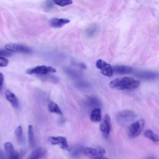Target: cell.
<instances>
[{"mask_svg": "<svg viewBox=\"0 0 159 159\" xmlns=\"http://www.w3.org/2000/svg\"><path fill=\"white\" fill-rule=\"evenodd\" d=\"M140 82L138 80L125 76L112 80L109 83V87L118 90H130L137 88Z\"/></svg>", "mask_w": 159, "mask_h": 159, "instance_id": "obj_1", "label": "cell"}, {"mask_svg": "<svg viewBox=\"0 0 159 159\" xmlns=\"http://www.w3.org/2000/svg\"><path fill=\"white\" fill-rule=\"evenodd\" d=\"M137 116L135 113L130 110H124L120 111L116 116V120L121 125H125L132 122Z\"/></svg>", "mask_w": 159, "mask_h": 159, "instance_id": "obj_2", "label": "cell"}, {"mask_svg": "<svg viewBox=\"0 0 159 159\" xmlns=\"http://www.w3.org/2000/svg\"><path fill=\"white\" fill-rule=\"evenodd\" d=\"M145 125V121L143 119L138 120L130 124L127 130V134L130 138L137 137L142 131Z\"/></svg>", "mask_w": 159, "mask_h": 159, "instance_id": "obj_3", "label": "cell"}, {"mask_svg": "<svg viewBox=\"0 0 159 159\" xmlns=\"http://www.w3.org/2000/svg\"><path fill=\"white\" fill-rule=\"evenodd\" d=\"M55 72H56L55 68L45 65H40L30 68L25 71V73L28 75H47Z\"/></svg>", "mask_w": 159, "mask_h": 159, "instance_id": "obj_4", "label": "cell"}, {"mask_svg": "<svg viewBox=\"0 0 159 159\" xmlns=\"http://www.w3.org/2000/svg\"><path fill=\"white\" fill-rule=\"evenodd\" d=\"M84 154L91 159H108L104 156L105 153L102 148H93L86 147L83 150Z\"/></svg>", "mask_w": 159, "mask_h": 159, "instance_id": "obj_5", "label": "cell"}, {"mask_svg": "<svg viewBox=\"0 0 159 159\" xmlns=\"http://www.w3.org/2000/svg\"><path fill=\"white\" fill-rule=\"evenodd\" d=\"M5 49L11 52H19L22 53H30L32 52L31 48L29 47L20 44L9 43L5 45Z\"/></svg>", "mask_w": 159, "mask_h": 159, "instance_id": "obj_6", "label": "cell"}, {"mask_svg": "<svg viewBox=\"0 0 159 159\" xmlns=\"http://www.w3.org/2000/svg\"><path fill=\"white\" fill-rule=\"evenodd\" d=\"M96 66L97 68L101 70V73L106 76L111 77L113 75V68L112 66L106 62L105 61L99 59L96 61Z\"/></svg>", "mask_w": 159, "mask_h": 159, "instance_id": "obj_7", "label": "cell"}, {"mask_svg": "<svg viewBox=\"0 0 159 159\" xmlns=\"http://www.w3.org/2000/svg\"><path fill=\"white\" fill-rule=\"evenodd\" d=\"M111 118L108 115H106L100 125V130L104 137L107 138L109 137L111 131Z\"/></svg>", "mask_w": 159, "mask_h": 159, "instance_id": "obj_8", "label": "cell"}, {"mask_svg": "<svg viewBox=\"0 0 159 159\" xmlns=\"http://www.w3.org/2000/svg\"><path fill=\"white\" fill-rule=\"evenodd\" d=\"M49 142L52 145H59L61 148L65 150H69L68 145L66 141V138L62 136H57V137H50Z\"/></svg>", "mask_w": 159, "mask_h": 159, "instance_id": "obj_9", "label": "cell"}, {"mask_svg": "<svg viewBox=\"0 0 159 159\" xmlns=\"http://www.w3.org/2000/svg\"><path fill=\"white\" fill-rule=\"evenodd\" d=\"M69 22L70 20L65 18H52L48 21L50 26L54 28H61Z\"/></svg>", "mask_w": 159, "mask_h": 159, "instance_id": "obj_10", "label": "cell"}, {"mask_svg": "<svg viewBox=\"0 0 159 159\" xmlns=\"http://www.w3.org/2000/svg\"><path fill=\"white\" fill-rule=\"evenodd\" d=\"M113 68V73L118 75H124L130 73L132 71V68L127 65H115Z\"/></svg>", "mask_w": 159, "mask_h": 159, "instance_id": "obj_11", "label": "cell"}, {"mask_svg": "<svg viewBox=\"0 0 159 159\" xmlns=\"http://www.w3.org/2000/svg\"><path fill=\"white\" fill-rule=\"evenodd\" d=\"M135 76L143 80H152L157 76V74L153 71H139L135 73Z\"/></svg>", "mask_w": 159, "mask_h": 159, "instance_id": "obj_12", "label": "cell"}, {"mask_svg": "<svg viewBox=\"0 0 159 159\" xmlns=\"http://www.w3.org/2000/svg\"><path fill=\"white\" fill-rule=\"evenodd\" d=\"M5 96H6V100H7L13 107L16 108L18 107L19 106L18 99L16 96V95L12 92H11L9 90H7L5 92Z\"/></svg>", "mask_w": 159, "mask_h": 159, "instance_id": "obj_13", "label": "cell"}, {"mask_svg": "<svg viewBox=\"0 0 159 159\" xmlns=\"http://www.w3.org/2000/svg\"><path fill=\"white\" fill-rule=\"evenodd\" d=\"M85 103L88 106L94 108L98 107L101 105L99 99L97 97L93 96L88 97L85 100Z\"/></svg>", "mask_w": 159, "mask_h": 159, "instance_id": "obj_14", "label": "cell"}, {"mask_svg": "<svg viewBox=\"0 0 159 159\" xmlns=\"http://www.w3.org/2000/svg\"><path fill=\"white\" fill-rule=\"evenodd\" d=\"M45 153V150L42 147L35 148L29 155L28 159H40Z\"/></svg>", "mask_w": 159, "mask_h": 159, "instance_id": "obj_15", "label": "cell"}, {"mask_svg": "<svg viewBox=\"0 0 159 159\" xmlns=\"http://www.w3.org/2000/svg\"><path fill=\"white\" fill-rule=\"evenodd\" d=\"M101 111L99 107L94 108L90 115V120L94 122H99L101 120Z\"/></svg>", "mask_w": 159, "mask_h": 159, "instance_id": "obj_16", "label": "cell"}, {"mask_svg": "<svg viewBox=\"0 0 159 159\" xmlns=\"http://www.w3.org/2000/svg\"><path fill=\"white\" fill-rule=\"evenodd\" d=\"M28 142L31 147H34L35 145V138L34 129L32 125H29L28 127Z\"/></svg>", "mask_w": 159, "mask_h": 159, "instance_id": "obj_17", "label": "cell"}, {"mask_svg": "<svg viewBox=\"0 0 159 159\" xmlns=\"http://www.w3.org/2000/svg\"><path fill=\"white\" fill-rule=\"evenodd\" d=\"M48 110L50 111V112H53V113H56L58 114H60V115L62 114V112H61V109H60L59 106L54 102L50 101L48 103Z\"/></svg>", "mask_w": 159, "mask_h": 159, "instance_id": "obj_18", "label": "cell"}, {"mask_svg": "<svg viewBox=\"0 0 159 159\" xmlns=\"http://www.w3.org/2000/svg\"><path fill=\"white\" fill-rule=\"evenodd\" d=\"M144 135L150 139L153 142H157L158 141V135L155 134L152 130H147L145 131L144 132Z\"/></svg>", "mask_w": 159, "mask_h": 159, "instance_id": "obj_19", "label": "cell"}, {"mask_svg": "<svg viewBox=\"0 0 159 159\" xmlns=\"http://www.w3.org/2000/svg\"><path fill=\"white\" fill-rule=\"evenodd\" d=\"M52 1L55 4L61 7L66 6L73 3L72 0H52Z\"/></svg>", "mask_w": 159, "mask_h": 159, "instance_id": "obj_20", "label": "cell"}, {"mask_svg": "<svg viewBox=\"0 0 159 159\" xmlns=\"http://www.w3.org/2000/svg\"><path fill=\"white\" fill-rule=\"evenodd\" d=\"M15 135L19 142H22V127L19 125L15 130Z\"/></svg>", "mask_w": 159, "mask_h": 159, "instance_id": "obj_21", "label": "cell"}, {"mask_svg": "<svg viewBox=\"0 0 159 159\" xmlns=\"http://www.w3.org/2000/svg\"><path fill=\"white\" fill-rule=\"evenodd\" d=\"M4 149L7 154L12 153L13 152H14V147L12 144L9 142H7L4 143Z\"/></svg>", "mask_w": 159, "mask_h": 159, "instance_id": "obj_22", "label": "cell"}, {"mask_svg": "<svg viewBox=\"0 0 159 159\" xmlns=\"http://www.w3.org/2000/svg\"><path fill=\"white\" fill-rule=\"evenodd\" d=\"M98 30V27L96 26H91L88 29L86 30V34L87 35L91 37L94 35V34L96 33Z\"/></svg>", "mask_w": 159, "mask_h": 159, "instance_id": "obj_23", "label": "cell"}, {"mask_svg": "<svg viewBox=\"0 0 159 159\" xmlns=\"http://www.w3.org/2000/svg\"><path fill=\"white\" fill-rule=\"evenodd\" d=\"M7 159H20L19 153L14 150L12 153L8 154V158Z\"/></svg>", "mask_w": 159, "mask_h": 159, "instance_id": "obj_24", "label": "cell"}, {"mask_svg": "<svg viewBox=\"0 0 159 159\" xmlns=\"http://www.w3.org/2000/svg\"><path fill=\"white\" fill-rule=\"evenodd\" d=\"M8 63L9 61L6 58L0 56V67L6 66L8 65Z\"/></svg>", "mask_w": 159, "mask_h": 159, "instance_id": "obj_25", "label": "cell"}, {"mask_svg": "<svg viewBox=\"0 0 159 159\" xmlns=\"http://www.w3.org/2000/svg\"><path fill=\"white\" fill-rule=\"evenodd\" d=\"M89 83L86 81H79L77 82L76 86L78 87H81V88H86L88 86H89Z\"/></svg>", "mask_w": 159, "mask_h": 159, "instance_id": "obj_26", "label": "cell"}, {"mask_svg": "<svg viewBox=\"0 0 159 159\" xmlns=\"http://www.w3.org/2000/svg\"><path fill=\"white\" fill-rule=\"evenodd\" d=\"M66 73L69 75V76H71L72 78H76L77 76H78V74L76 72V71H74L70 69H68L66 70Z\"/></svg>", "mask_w": 159, "mask_h": 159, "instance_id": "obj_27", "label": "cell"}, {"mask_svg": "<svg viewBox=\"0 0 159 159\" xmlns=\"http://www.w3.org/2000/svg\"><path fill=\"white\" fill-rule=\"evenodd\" d=\"M11 55V52H9L7 50H0V56L1 57H4V56H10Z\"/></svg>", "mask_w": 159, "mask_h": 159, "instance_id": "obj_28", "label": "cell"}, {"mask_svg": "<svg viewBox=\"0 0 159 159\" xmlns=\"http://www.w3.org/2000/svg\"><path fill=\"white\" fill-rule=\"evenodd\" d=\"M3 82H4V75L2 73L0 72V91L2 89Z\"/></svg>", "mask_w": 159, "mask_h": 159, "instance_id": "obj_29", "label": "cell"}, {"mask_svg": "<svg viewBox=\"0 0 159 159\" xmlns=\"http://www.w3.org/2000/svg\"><path fill=\"white\" fill-rule=\"evenodd\" d=\"M45 7H46V6H48V9H50V8L52 7V3L51 1H47L45 2Z\"/></svg>", "mask_w": 159, "mask_h": 159, "instance_id": "obj_30", "label": "cell"}, {"mask_svg": "<svg viewBox=\"0 0 159 159\" xmlns=\"http://www.w3.org/2000/svg\"><path fill=\"white\" fill-rule=\"evenodd\" d=\"M0 159H5V154L2 151H0Z\"/></svg>", "mask_w": 159, "mask_h": 159, "instance_id": "obj_31", "label": "cell"}, {"mask_svg": "<svg viewBox=\"0 0 159 159\" xmlns=\"http://www.w3.org/2000/svg\"><path fill=\"white\" fill-rule=\"evenodd\" d=\"M147 159H155V158L154 157H149Z\"/></svg>", "mask_w": 159, "mask_h": 159, "instance_id": "obj_32", "label": "cell"}]
</instances>
